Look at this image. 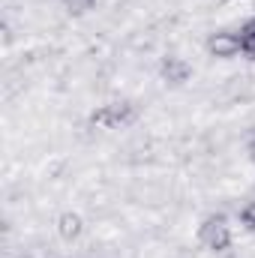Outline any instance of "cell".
<instances>
[{"label":"cell","instance_id":"4","mask_svg":"<svg viewBox=\"0 0 255 258\" xmlns=\"http://www.w3.org/2000/svg\"><path fill=\"white\" fill-rule=\"evenodd\" d=\"M240 48H243V54L255 57V24H249V27L240 30Z\"/></svg>","mask_w":255,"mask_h":258},{"label":"cell","instance_id":"5","mask_svg":"<svg viewBox=\"0 0 255 258\" xmlns=\"http://www.w3.org/2000/svg\"><path fill=\"white\" fill-rule=\"evenodd\" d=\"M243 216H246V222H249V225L255 228V201L249 204V207H246V213H243Z\"/></svg>","mask_w":255,"mask_h":258},{"label":"cell","instance_id":"3","mask_svg":"<svg viewBox=\"0 0 255 258\" xmlns=\"http://www.w3.org/2000/svg\"><path fill=\"white\" fill-rule=\"evenodd\" d=\"M78 231H81V219H78L75 213H63V216H60V234L69 240V237H75Z\"/></svg>","mask_w":255,"mask_h":258},{"label":"cell","instance_id":"1","mask_svg":"<svg viewBox=\"0 0 255 258\" xmlns=\"http://www.w3.org/2000/svg\"><path fill=\"white\" fill-rule=\"evenodd\" d=\"M210 51L216 57H234L237 51H243L240 48V36H234V33H216L210 39Z\"/></svg>","mask_w":255,"mask_h":258},{"label":"cell","instance_id":"2","mask_svg":"<svg viewBox=\"0 0 255 258\" xmlns=\"http://www.w3.org/2000/svg\"><path fill=\"white\" fill-rule=\"evenodd\" d=\"M204 240H207V246H213V249H222V246L228 243V225H225L222 219H213V222H207V225H204Z\"/></svg>","mask_w":255,"mask_h":258}]
</instances>
